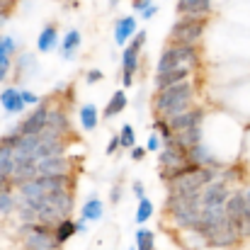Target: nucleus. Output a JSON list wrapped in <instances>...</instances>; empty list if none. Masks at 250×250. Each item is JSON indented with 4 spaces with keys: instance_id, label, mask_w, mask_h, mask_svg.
<instances>
[{
    "instance_id": "f257e3e1",
    "label": "nucleus",
    "mask_w": 250,
    "mask_h": 250,
    "mask_svg": "<svg viewBox=\"0 0 250 250\" xmlns=\"http://www.w3.org/2000/svg\"><path fill=\"white\" fill-rule=\"evenodd\" d=\"M192 100H194V85L185 81V83H177L166 90H156V95L151 100V109L156 112V117L170 122L172 117L192 109Z\"/></svg>"
},
{
    "instance_id": "f03ea898",
    "label": "nucleus",
    "mask_w": 250,
    "mask_h": 250,
    "mask_svg": "<svg viewBox=\"0 0 250 250\" xmlns=\"http://www.w3.org/2000/svg\"><path fill=\"white\" fill-rule=\"evenodd\" d=\"M197 63H199V49L197 46H192V44H166V49L158 56L156 73H166V71L182 68V66L194 68Z\"/></svg>"
},
{
    "instance_id": "7ed1b4c3",
    "label": "nucleus",
    "mask_w": 250,
    "mask_h": 250,
    "mask_svg": "<svg viewBox=\"0 0 250 250\" xmlns=\"http://www.w3.org/2000/svg\"><path fill=\"white\" fill-rule=\"evenodd\" d=\"M204 29H207V17H180L167 34V44L197 46V42L204 37Z\"/></svg>"
},
{
    "instance_id": "20e7f679",
    "label": "nucleus",
    "mask_w": 250,
    "mask_h": 250,
    "mask_svg": "<svg viewBox=\"0 0 250 250\" xmlns=\"http://www.w3.org/2000/svg\"><path fill=\"white\" fill-rule=\"evenodd\" d=\"M226 216L238 231L241 241L250 238V204L246 199V192H236L226 199Z\"/></svg>"
},
{
    "instance_id": "39448f33",
    "label": "nucleus",
    "mask_w": 250,
    "mask_h": 250,
    "mask_svg": "<svg viewBox=\"0 0 250 250\" xmlns=\"http://www.w3.org/2000/svg\"><path fill=\"white\" fill-rule=\"evenodd\" d=\"M146 44V32L139 29V34H134V39L126 44L124 54H122V85L131 87L134 85V76L139 71V54Z\"/></svg>"
},
{
    "instance_id": "423d86ee",
    "label": "nucleus",
    "mask_w": 250,
    "mask_h": 250,
    "mask_svg": "<svg viewBox=\"0 0 250 250\" xmlns=\"http://www.w3.org/2000/svg\"><path fill=\"white\" fill-rule=\"evenodd\" d=\"M187 163H189L187 148H182V146H177L175 141H170V144H166V146L161 148V153H158V177H161L163 182H167V177H170L172 170L187 166Z\"/></svg>"
},
{
    "instance_id": "0eeeda50",
    "label": "nucleus",
    "mask_w": 250,
    "mask_h": 250,
    "mask_svg": "<svg viewBox=\"0 0 250 250\" xmlns=\"http://www.w3.org/2000/svg\"><path fill=\"white\" fill-rule=\"evenodd\" d=\"M56 226L49 224H32L24 231V248H37V250H59L61 243L56 241Z\"/></svg>"
},
{
    "instance_id": "6e6552de",
    "label": "nucleus",
    "mask_w": 250,
    "mask_h": 250,
    "mask_svg": "<svg viewBox=\"0 0 250 250\" xmlns=\"http://www.w3.org/2000/svg\"><path fill=\"white\" fill-rule=\"evenodd\" d=\"M71 134V122L63 107H51L46 126L42 129L39 139L42 141H66V136Z\"/></svg>"
},
{
    "instance_id": "1a4fd4ad",
    "label": "nucleus",
    "mask_w": 250,
    "mask_h": 250,
    "mask_svg": "<svg viewBox=\"0 0 250 250\" xmlns=\"http://www.w3.org/2000/svg\"><path fill=\"white\" fill-rule=\"evenodd\" d=\"M49 112H51V107H49V102L44 100V102H39V107H34V112H29L20 124H15V134H20V136H39L42 134V129L46 126V119H49Z\"/></svg>"
},
{
    "instance_id": "9d476101",
    "label": "nucleus",
    "mask_w": 250,
    "mask_h": 250,
    "mask_svg": "<svg viewBox=\"0 0 250 250\" xmlns=\"http://www.w3.org/2000/svg\"><path fill=\"white\" fill-rule=\"evenodd\" d=\"M73 161L66 156H54L44 158L37 163V177H61V175H73Z\"/></svg>"
},
{
    "instance_id": "9b49d317",
    "label": "nucleus",
    "mask_w": 250,
    "mask_h": 250,
    "mask_svg": "<svg viewBox=\"0 0 250 250\" xmlns=\"http://www.w3.org/2000/svg\"><path fill=\"white\" fill-rule=\"evenodd\" d=\"M229 197V185L224 180H214L202 189V207H224Z\"/></svg>"
},
{
    "instance_id": "f8f14e48",
    "label": "nucleus",
    "mask_w": 250,
    "mask_h": 250,
    "mask_svg": "<svg viewBox=\"0 0 250 250\" xmlns=\"http://www.w3.org/2000/svg\"><path fill=\"white\" fill-rule=\"evenodd\" d=\"M202 119H204V109H202V107H192V109H187V112L172 117V119H170V129H172V134H180V131L202 126Z\"/></svg>"
},
{
    "instance_id": "ddd939ff",
    "label": "nucleus",
    "mask_w": 250,
    "mask_h": 250,
    "mask_svg": "<svg viewBox=\"0 0 250 250\" xmlns=\"http://www.w3.org/2000/svg\"><path fill=\"white\" fill-rule=\"evenodd\" d=\"M175 10L180 17H209L211 0H177Z\"/></svg>"
},
{
    "instance_id": "4468645a",
    "label": "nucleus",
    "mask_w": 250,
    "mask_h": 250,
    "mask_svg": "<svg viewBox=\"0 0 250 250\" xmlns=\"http://www.w3.org/2000/svg\"><path fill=\"white\" fill-rule=\"evenodd\" d=\"M189 76H192V68H189V66L172 68V71H166V73H156L153 85H156V90H166V87H172V85L189 81Z\"/></svg>"
},
{
    "instance_id": "2eb2a0df",
    "label": "nucleus",
    "mask_w": 250,
    "mask_h": 250,
    "mask_svg": "<svg viewBox=\"0 0 250 250\" xmlns=\"http://www.w3.org/2000/svg\"><path fill=\"white\" fill-rule=\"evenodd\" d=\"M136 34V17L126 15V17H119L117 24H114V42L119 46H126Z\"/></svg>"
},
{
    "instance_id": "dca6fc26",
    "label": "nucleus",
    "mask_w": 250,
    "mask_h": 250,
    "mask_svg": "<svg viewBox=\"0 0 250 250\" xmlns=\"http://www.w3.org/2000/svg\"><path fill=\"white\" fill-rule=\"evenodd\" d=\"M0 104H2V109L7 112V114H20V112H24V100H22V92L17 90V87H5L2 92H0Z\"/></svg>"
},
{
    "instance_id": "f3484780",
    "label": "nucleus",
    "mask_w": 250,
    "mask_h": 250,
    "mask_svg": "<svg viewBox=\"0 0 250 250\" xmlns=\"http://www.w3.org/2000/svg\"><path fill=\"white\" fill-rule=\"evenodd\" d=\"M56 44H59V29H56V22H49V24L39 32L37 51H39V54H49L51 49H56Z\"/></svg>"
},
{
    "instance_id": "a211bd4d",
    "label": "nucleus",
    "mask_w": 250,
    "mask_h": 250,
    "mask_svg": "<svg viewBox=\"0 0 250 250\" xmlns=\"http://www.w3.org/2000/svg\"><path fill=\"white\" fill-rule=\"evenodd\" d=\"M81 42H83V37H81V32L78 29H68L66 32V37H63V42H61V59L63 61H73L76 59V51L81 49Z\"/></svg>"
},
{
    "instance_id": "6ab92c4d",
    "label": "nucleus",
    "mask_w": 250,
    "mask_h": 250,
    "mask_svg": "<svg viewBox=\"0 0 250 250\" xmlns=\"http://www.w3.org/2000/svg\"><path fill=\"white\" fill-rule=\"evenodd\" d=\"M126 104H129V100H126V92H124V90H117V92L109 97L107 107L102 109V119H112V117L122 114V112L126 109Z\"/></svg>"
},
{
    "instance_id": "aec40b11",
    "label": "nucleus",
    "mask_w": 250,
    "mask_h": 250,
    "mask_svg": "<svg viewBox=\"0 0 250 250\" xmlns=\"http://www.w3.org/2000/svg\"><path fill=\"white\" fill-rule=\"evenodd\" d=\"M54 156H66V141H42L37 146V163L44 158H54Z\"/></svg>"
},
{
    "instance_id": "412c9836",
    "label": "nucleus",
    "mask_w": 250,
    "mask_h": 250,
    "mask_svg": "<svg viewBox=\"0 0 250 250\" xmlns=\"http://www.w3.org/2000/svg\"><path fill=\"white\" fill-rule=\"evenodd\" d=\"M81 219L85 221H100L102 219V202L97 197H90L81 209Z\"/></svg>"
},
{
    "instance_id": "4be33fe9",
    "label": "nucleus",
    "mask_w": 250,
    "mask_h": 250,
    "mask_svg": "<svg viewBox=\"0 0 250 250\" xmlns=\"http://www.w3.org/2000/svg\"><path fill=\"white\" fill-rule=\"evenodd\" d=\"M97 122H100L97 107H95V104H83V107H81V126H83L85 131H92V129L97 126Z\"/></svg>"
},
{
    "instance_id": "5701e85b",
    "label": "nucleus",
    "mask_w": 250,
    "mask_h": 250,
    "mask_svg": "<svg viewBox=\"0 0 250 250\" xmlns=\"http://www.w3.org/2000/svg\"><path fill=\"white\" fill-rule=\"evenodd\" d=\"M56 241L63 246L66 241H71L76 233H78V226H76V221H71V219H63L61 224H56Z\"/></svg>"
},
{
    "instance_id": "b1692460",
    "label": "nucleus",
    "mask_w": 250,
    "mask_h": 250,
    "mask_svg": "<svg viewBox=\"0 0 250 250\" xmlns=\"http://www.w3.org/2000/svg\"><path fill=\"white\" fill-rule=\"evenodd\" d=\"M17 42L12 37H0V63H10L12 66V56L17 54Z\"/></svg>"
},
{
    "instance_id": "393cba45",
    "label": "nucleus",
    "mask_w": 250,
    "mask_h": 250,
    "mask_svg": "<svg viewBox=\"0 0 250 250\" xmlns=\"http://www.w3.org/2000/svg\"><path fill=\"white\" fill-rule=\"evenodd\" d=\"M37 68V56L34 54H29V51H22L20 56H17V73L22 76V73H32Z\"/></svg>"
},
{
    "instance_id": "a878e982",
    "label": "nucleus",
    "mask_w": 250,
    "mask_h": 250,
    "mask_svg": "<svg viewBox=\"0 0 250 250\" xmlns=\"http://www.w3.org/2000/svg\"><path fill=\"white\" fill-rule=\"evenodd\" d=\"M156 236H153V231H148V229H139L136 231V250H153L156 248Z\"/></svg>"
},
{
    "instance_id": "bb28decb",
    "label": "nucleus",
    "mask_w": 250,
    "mask_h": 250,
    "mask_svg": "<svg viewBox=\"0 0 250 250\" xmlns=\"http://www.w3.org/2000/svg\"><path fill=\"white\" fill-rule=\"evenodd\" d=\"M119 146L122 148H129V151L136 146V134H134V126L131 124H124L119 129Z\"/></svg>"
},
{
    "instance_id": "cd10ccee",
    "label": "nucleus",
    "mask_w": 250,
    "mask_h": 250,
    "mask_svg": "<svg viewBox=\"0 0 250 250\" xmlns=\"http://www.w3.org/2000/svg\"><path fill=\"white\" fill-rule=\"evenodd\" d=\"M153 216V202L148 197L139 199V209H136V224H146Z\"/></svg>"
},
{
    "instance_id": "c85d7f7f",
    "label": "nucleus",
    "mask_w": 250,
    "mask_h": 250,
    "mask_svg": "<svg viewBox=\"0 0 250 250\" xmlns=\"http://www.w3.org/2000/svg\"><path fill=\"white\" fill-rule=\"evenodd\" d=\"M153 131L163 139V146L170 144V141H172V136H175V134H172V129H170V122H167V119H161V117H156V122H153Z\"/></svg>"
},
{
    "instance_id": "c756f323",
    "label": "nucleus",
    "mask_w": 250,
    "mask_h": 250,
    "mask_svg": "<svg viewBox=\"0 0 250 250\" xmlns=\"http://www.w3.org/2000/svg\"><path fill=\"white\" fill-rule=\"evenodd\" d=\"M10 189H12V187L0 189V211H2V214H12V211L17 209V202H15V197H12Z\"/></svg>"
},
{
    "instance_id": "7c9ffc66",
    "label": "nucleus",
    "mask_w": 250,
    "mask_h": 250,
    "mask_svg": "<svg viewBox=\"0 0 250 250\" xmlns=\"http://www.w3.org/2000/svg\"><path fill=\"white\" fill-rule=\"evenodd\" d=\"M161 148H163V139H161V136H158V134L153 131V134L148 136V144H146V151H153V153H158Z\"/></svg>"
},
{
    "instance_id": "2f4dec72",
    "label": "nucleus",
    "mask_w": 250,
    "mask_h": 250,
    "mask_svg": "<svg viewBox=\"0 0 250 250\" xmlns=\"http://www.w3.org/2000/svg\"><path fill=\"white\" fill-rule=\"evenodd\" d=\"M102 78H104V73H102L100 68H90V71L85 73V83H87V85H92V83H100Z\"/></svg>"
},
{
    "instance_id": "473e14b6",
    "label": "nucleus",
    "mask_w": 250,
    "mask_h": 250,
    "mask_svg": "<svg viewBox=\"0 0 250 250\" xmlns=\"http://www.w3.org/2000/svg\"><path fill=\"white\" fill-rule=\"evenodd\" d=\"M20 92H22V100H24V104H27V107H29V104H39V102H42V100H39L34 92H29V90H20Z\"/></svg>"
},
{
    "instance_id": "72a5a7b5",
    "label": "nucleus",
    "mask_w": 250,
    "mask_h": 250,
    "mask_svg": "<svg viewBox=\"0 0 250 250\" xmlns=\"http://www.w3.org/2000/svg\"><path fill=\"white\" fill-rule=\"evenodd\" d=\"M117 148H122V146H119V134H114V136L109 139V144H107V156H114Z\"/></svg>"
},
{
    "instance_id": "f704fd0d",
    "label": "nucleus",
    "mask_w": 250,
    "mask_h": 250,
    "mask_svg": "<svg viewBox=\"0 0 250 250\" xmlns=\"http://www.w3.org/2000/svg\"><path fill=\"white\" fill-rule=\"evenodd\" d=\"M146 158V148L144 146H134L131 148V161H144Z\"/></svg>"
},
{
    "instance_id": "c9c22d12",
    "label": "nucleus",
    "mask_w": 250,
    "mask_h": 250,
    "mask_svg": "<svg viewBox=\"0 0 250 250\" xmlns=\"http://www.w3.org/2000/svg\"><path fill=\"white\" fill-rule=\"evenodd\" d=\"M131 5H134V10L141 15V12H144L148 5H153V0H131Z\"/></svg>"
},
{
    "instance_id": "e433bc0d",
    "label": "nucleus",
    "mask_w": 250,
    "mask_h": 250,
    "mask_svg": "<svg viewBox=\"0 0 250 250\" xmlns=\"http://www.w3.org/2000/svg\"><path fill=\"white\" fill-rule=\"evenodd\" d=\"M156 12H158V5L153 2V5H148V7L141 12V20H151V17H156Z\"/></svg>"
},
{
    "instance_id": "4c0bfd02",
    "label": "nucleus",
    "mask_w": 250,
    "mask_h": 250,
    "mask_svg": "<svg viewBox=\"0 0 250 250\" xmlns=\"http://www.w3.org/2000/svg\"><path fill=\"white\" fill-rule=\"evenodd\" d=\"M131 189H134V194H136L139 199H144V197H146V187H144V182H134V187H131Z\"/></svg>"
},
{
    "instance_id": "58836bf2",
    "label": "nucleus",
    "mask_w": 250,
    "mask_h": 250,
    "mask_svg": "<svg viewBox=\"0 0 250 250\" xmlns=\"http://www.w3.org/2000/svg\"><path fill=\"white\" fill-rule=\"evenodd\" d=\"M7 76H10V63H0V83L7 81Z\"/></svg>"
},
{
    "instance_id": "ea45409f",
    "label": "nucleus",
    "mask_w": 250,
    "mask_h": 250,
    "mask_svg": "<svg viewBox=\"0 0 250 250\" xmlns=\"http://www.w3.org/2000/svg\"><path fill=\"white\" fill-rule=\"evenodd\" d=\"M109 197H112V202L117 204V202H119V197H122V187H119V185H114V187H112V194H109Z\"/></svg>"
},
{
    "instance_id": "a19ab883",
    "label": "nucleus",
    "mask_w": 250,
    "mask_h": 250,
    "mask_svg": "<svg viewBox=\"0 0 250 250\" xmlns=\"http://www.w3.org/2000/svg\"><path fill=\"white\" fill-rule=\"evenodd\" d=\"M76 226H78V233H85V231H87V224H85V219L76 221Z\"/></svg>"
},
{
    "instance_id": "79ce46f5",
    "label": "nucleus",
    "mask_w": 250,
    "mask_h": 250,
    "mask_svg": "<svg viewBox=\"0 0 250 250\" xmlns=\"http://www.w3.org/2000/svg\"><path fill=\"white\" fill-rule=\"evenodd\" d=\"M117 2H119V0H109V7H117Z\"/></svg>"
},
{
    "instance_id": "37998d69",
    "label": "nucleus",
    "mask_w": 250,
    "mask_h": 250,
    "mask_svg": "<svg viewBox=\"0 0 250 250\" xmlns=\"http://www.w3.org/2000/svg\"><path fill=\"white\" fill-rule=\"evenodd\" d=\"M246 199H248V204H250V187L246 189Z\"/></svg>"
},
{
    "instance_id": "c03bdc74",
    "label": "nucleus",
    "mask_w": 250,
    "mask_h": 250,
    "mask_svg": "<svg viewBox=\"0 0 250 250\" xmlns=\"http://www.w3.org/2000/svg\"><path fill=\"white\" fill-rule=\"evenodd\" d=\"M68 2H71V5H76V0H68Z\"/></svg>"
},
{
    "instance_id": "a18cd8bd",
    "label": "nucleus",
    "mask_w": 250,
    "mask_h": 250,
    "mask_svg": "<svg viewBox=\"0 0 250 250\" xmlns=\"http://www.w3.org/2000/svg\"><path fill=\"white\" fill-rule=\"evenodd\" d=\"M131 250H136V248H131Z\"/></svg>"
}]
</instances>
